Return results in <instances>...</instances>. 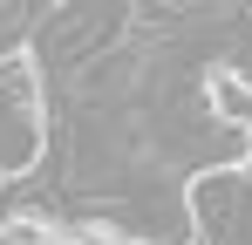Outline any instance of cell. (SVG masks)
Wrapping results in <instances>:
<instances>
[{"mask_svg":"<svg viewBox=\"0 0 252 245\" xmlns=\"http://www.w3.org/2000/svg\"><path fill=\"white\" fill-rule=\"evenodd\" d=\"M62 245H75V239H62Z\"/></svg>","mask_w":252,"mask_h":245,"instance_id":"obj_2","label":"cell"},{"mask_svg":"<svg viewBox=\"0 0 252 245\" xmlns=\"http://www.w3.org/2000/svg\"><path fill=\"white\" fill-rule=\"evenodd\" d=\"M136 75H143V55H136V48H109L102 61H89L82 89H89V95H116V89H123V82H136Z\"/></svg>","mask_w":252,"mask_h":245,"instance_id":"obj_1","label":"cell"}]
</instances>
